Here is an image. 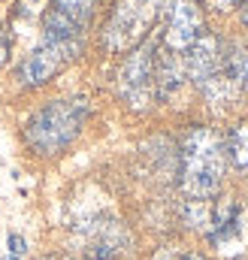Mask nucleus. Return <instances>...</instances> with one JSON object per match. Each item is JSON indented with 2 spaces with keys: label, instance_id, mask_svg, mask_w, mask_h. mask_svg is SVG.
I'll return each mask as SVG.
<instances>
[{
  "label": "nucleus",
  "instance_id": "1",
  "mask_svg": "<svg viewBox=\"0 0 248 260\" xmlns=\"http://www.w3.org/2000/svg\"><path fill=\"white\" fill-rule=\"evenodd\" d=\"M182 167H179V182L182 191L191 200H212L221 188L224 179V164L227 151L221 136L212 127H191L182 136Z\"/></svg>",
  "mask_w": 248,
  "mask_h": 260
},
{
  "label": "nucleus",
  "instance_id": "2",
  "mask_svg": "<svg viewBox=\"0 0 248 260\" xmlns=\"http://www.w3.org/2000/svg\"><path fill=\"white\" fill-rule=\"evenodd\" d=\"M88 100L82 97H73V100H52L46 106H40L27 124H24V142L34 154H43V157H55L67 151L88 121Z\"/></svg>",
  "mask_w": 248,
  "mask_h": 260
},
{
  "label": "nucleus",
  "instance_id": "3",
  "mask_svg": "<svg viewBox=\"0 0 248 260\" xmlns=\"http://www.w3.org/2000/svg\"><path fill=\"white\" fill-rule=\"evenodd\" d=\"M158 12H161L158 0H115L103 24V49L121 55V52H133L136 46H142Z\"/></svg>",
  "mask_w": 248,
  "mask_h": 260
},
{
  "label": "nucleus",
  "instance_id": "4",
  "mask_svg": "<svg viewBox=\"0 0 248 260\" xmlns=\"http://www.w3.org/2000/svg\"><path fill=\"white\" fill-rule=\"evenodd\" d=\"M154 43L136 46L118 70V94L130 109H148L158 94H154Z\"/></svg>",
  "mask_w": 248,
  "mask_h": 260
},
{
  "label": "nucleus",
  "instance_id": "5",
  "mask_svg": "<svg viewBox=\"0 0 248 260\" xmlns=\"http://www.w3.org/2000/svg\"><path fill=\"white\" fill-rule=\"evenodd\" d=\"M97 0H52L46 21H43V40L52 43H85V30L94 18Z\"/></svg>",
  "mask_w": 248,
  "mask_h": 260
},
{
  "label": "nucleus",
  "instance_id": "6",
  "mask_svg": "<svg viewBox=\"0 0 248 260\" xmlns=\"http://www.w3.org/2000/svg\"><path fill=\"white\" fill-rule=\"evenodd\" d=\"M82 46L76 43H52V40H43L24 61L18 67V82L27 85V88H40L46 82H52L61 70L73 64L79 58Z\"/></svg>",
  "mask_w": 248,
  "mask_h": 260
},
{
  "label": "nucleus",
  "instance_id": "7",
  "mask_svg": "<svg viewBox=\"0 0 248 260\" xmlns=\"http://www.w3.org/2000/svg\"><path fill=\"white\" fill-rule=\"evenodd\" d=\"M203 34H206V21H203L197 0H167V6H164V40H161L164 49L185 55Z\"/></svg>",
  "mask_w": 248,
  "mask_h": 260
},
{
  "label": "nucleus",
  "instance_id": "8",
  "mask_svg": "<svg viewBox=\"0 0 248 260\" xmlns=\"http://www.w3.org/2000/svg\"><path fill=\"white\" fill-rule=\"evenodd\" d=\"M182 61H185V76L197 85V88L206 85L209 79H215V76H221V73L227 70V61H224V43H221L218 37H212L209 30H206L185 55H182Z\"/></svg>",
  "mask_w": 248,
  "mask_h": 260
},
{
  "label": "nucleus",
  "instance_id": "9",
  "mask_svg": "<svg viewBox=\"0 0 248 260\" xmlns=\"http://www.w3.org/2000/svg\"><path fill=\"white\" fill-rule=\"evenodd\" d=\"M185 79L188 76H185V61H182V55H176V52L158 46V49H154V94H158V100L173 97V94L185 85Z\"/></svg>",
  "mask_w": 248,
  "mask_h": 260
},
{
  "label": "nucleus",
  "instance_id": "10",
  "mask_svg": "<svg viewBox=\"0 0 248 260\" xmlns=\"http://www.w3.org/2000/svg\"><path fill=\"white\" fill-rule=\"evenodd\" d=\"M224 151H227L230 164L236 167V173L248 176V121H239L236 127H230Z\"/></svg>",
  "mask_w": 248,
  "mask_h": 260
},
{
  "label": "nucleus",
  "instance_id": "11",
  "mask_svg": "<svg viewBox=\"0 0 248 260\" xmlns=\"http://www.w3.org/2000/svg\"><path fill=\"white\" fill-rule=\"evenodd\" d=\"M224 61H227V73L239 85V91H248V49L236 43L224 46Z\"/></svg>",
  "mask_w": 248,
  "mask_h": 260
},
{
  "label": "nucleus",
  "instance_id": "12",
  "mask_svg": "<svg viewBox=\"0 0 248 260\" xmlns=\"http://www.w3.org/2000/svg\"><path fill=\"white\" fill-rule=\"evenodd\" d=\"M24 254H27V242L18 233H9V239H6V257L3 260H24Z\"/></svg>",
  "mask_w": 248,
  "mask_h": 260
},
{
  "label": "nucleus",
  "instance_id": "13",
  "mask_svg": "<svg viewBox=\"0 0 248 260\" xmlns=\"http://www.w3.org/2000/svg\"><path fill=\"white\" fill-rule=\"evenodd\" d=\"M6 58H9V34L0 27V64H3Z\"/></svg>",
  "mask_w": 248,
  "mask_h": 260
},
{
  "label": "nucleus",
  "instance_id": "14",
  "mask_svg": "<svg viewBox=\"0 0 248 260\" xmlns=\"http://www.w3.org/2000/svg\"><path fill=\"white\" fill-rule=\"evenodd\" d=\"M206 3H212V6H218V9H230L236 0H206Z\"/></svg>",
  "mask_w": 248,
  "mask_h": 260
},
{
  "label": "nucleus",
  "instance_id": "15",
  "mask_svg": "<svg viewBox=\"0 0 248 260\" xmlns=\"http://www.w3.org/2000/svg\"><path fill=\"white\" fill-rule=\"evenodd\" d=\"M242 24H245V27H248V0H245V3H242Z\"/></svg>",
  "mask_w": 248,
  "mask_h": 260
},
{
  "label": "nucleus",
  "instance_id": "16",
  "mask_svg": "<svg viewBox=\"0 0 248 260\" xmlns=\"http://www.w3.org/2000/svg\"><path fill=\"white\" fill-rule=\"evenodd\" d=\"M182 260H209V257H206V254H185Z\"/></svg>",
  "mask_w": 248,
  "mask_h": 260
},
{
  "label": "nucleus",
  "instance_id": "17",
  "mask_svg": "<svg viewBox=\"0 0 248 260\" xmlns=\"http://www.w3.org/2000/svg\"><path fill=\"white\" fill-rule=\"evenodd\" d=\"M40 260H73V257H61V254H52V257H40Z\"/></svg>",
  "mask_w": 248,
  "mask_h": 260
},
{
  "label": "nucleus",
  "instance_id": "18",
  "mask_svg": "<svg viewBox=\"0 0 248 260\" xmlns=\"http://www.w3.org/2000/svg\"><path fill=\"white\" fill-rule=\"evenodd\" d=\"M242 260H248V257H242Z\"/></svg>",
  "mask_w": 248,
  "mask_h": 260
}]
</instances>
